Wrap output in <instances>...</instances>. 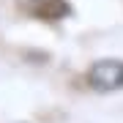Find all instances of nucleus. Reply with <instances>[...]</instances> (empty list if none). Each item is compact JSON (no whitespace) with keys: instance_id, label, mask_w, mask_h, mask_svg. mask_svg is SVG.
I'll list each match as a JSON object with an SVG mask.
<instances>
[{"instance_id":"nucleus-1","label":"nucleus","mask_w":123,"mask_h":123,"mask_svg":"<svg viewBox=\"0 0 123 123\" xmlns=\"http://www.w3.org/2000/svg\"><path fill=\"white\" fill-rule=\"evenodd\" d=\"M88 85L98 93H110V90H120L123 88V60L107 57L98 60L88 68Z\"/></svg>"},{"instance_id":"nucleus-2","label":"nucleus","mask_w":123,"mask_h":123,"mask_svg":"<svg viewBox=\"0 0 123 123\" xmlns=\"http://www.w3.org/2000/svg\"><path fill=\"white\" fill-rule=\"evenodd\" d=\"M22 6L27 14L47 19V22H55V19H63L71 14V6L66 0H22Z\"/></svg>"}]
</instances>
